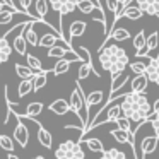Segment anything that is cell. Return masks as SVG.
<instances>
[{"label":"cell","instance_id":"obj_1","mask_svg":"<svg viewBox=\"0 0 159 159\" xmlns=\"http://www.w3.org/2000/svg\"><path fill=\"white\" fill-rule=\"evenodd\" d=\"M121 111L123 116L130 120V123H135L139 127L140 123L147 121V116L152 113V104L149 103L145 93H128L121 98Z\"/></svg>","mask_w":159,"mask_h":159},{"label":"cell","instance_id":"obj_2","mask_svg":"<svg viewBox=\"0 0 159 159\" xmlns=\"http://www.w3.org/2000/svg\"><path fill=\"white\" fill-rule=\"evenodd\" d=\"M98 53H99L98 58H99L101 69L108 70L111 74V77L123 74L125 69L128 67V63H130L127 52L118 45H103V46H99Z\"/></svg>","mask_w":159,"mask_h":159},{"label":"cell","instance_id":"obj_3","mask_svg":"<svg viewBox=\"0 0 159 159\" xmlns=\"http://www.w3.org/2000/svg\"><path fill=\"white\" fill-rule=\"evenodd\" d=\"M69 103H70V110H72L74 113L80 118V121L87 127V123H89V110H87L86 96H84L79 82H75V89H74L72 94H70Z\"/></svg>","mask_w":159,"mask_h":159},{"label":"cell","instance_id":"obj_4","mask_svg":"<svg viewBox=\"0 0 159 159\" xmlns=\"http://www.w3.org/2000/svg\"><path fill=\"white\" fill-rule=\"evenodd\" d=\"M57 159H84V151H82V142H74V140H65L58 145L55 151Z\"/></svg>","mask_w":159,"mask_h":159},{"label":"cell","instance_id":"obj_5","mask_svg":"<svg viewBox=\"0 0 159 159\" xmlns=\"http://www.w3.org/2000/svg\"><path fill=\"white\" fill-rule=\"evenodd\" d=\"M16 116H17V115H16ZM12 137H14V140L17 142L21 147H26L28 142H29V130H28V127L22 123L21 116H17V125H16V128H14V135H12Z\"/></svg>","mask_w":159,"mask_h":159},{"label":"cell","instance_id":"obj_6","mask_svg":"<svg viewBox=\"0 0 159 159\" xmlns=\"http://www.w3.org/2000/svg\"><path fill=\"white\" fill-rule=\"evenodd\" d=\"M159 144V137L157 135H145L144 139H140V151L142 156H149L157 149Z\"/></svg>","mask_w":159,"mask_h":159},{"label":"cell","instance_id":"obj_7","mask_svg":"<svg viewBox=\"0 0 159 159\" xmlns=\"http://www.w3.org/2000/svg\"><path fill=\"white\" fill-rule=\"evenodd\" d=\"M145 75L149 77L151 82H154L156 86H159V55L154 58H149L147 69H145Z\"/></svg>","mask_w":159,"mask_h":159},{"label":"cell","instance_id":"obj_8","mask_svg":"<svg viewBox=\"0 0 159 159\" xmlns=\"http://www.w3.org/2000/svg\"><path fill=\"white\" fill-rule=\"evenodd\" d=\"M147 16H159V0H134Z\"/></svg>","mask_w":159,"mask_h":159},{"label":"cell","instance_id":"obj_9","mask_svg":"<svg viewBox=\"0 0 159 159\" xmlns=\"http://www.w3.org/2000/svg\"><path fill=\"white\" fill-rule=\"evenodd\" d=\"M149 77L145 74H140V75H135L134 79L130 80V91L132 93H145L149 86Z\"/></svg>","mask_w":159,"mask_h":159},{"label":"cell","instance_id":"obj_10","mask_svg":"<svg viewBox=\"0 0 159 159\" xmlns=\"http://www.w3.org/2000/svg\"><path fill=\"white\" fill-rule=\"evenodd\" d=\"M110 134H111V137H113L118 144H130L132 145V151H134L135 137L132 134H128V132H125V130H120V128H113V130H110Z\"/></svg>","mask_w":159,"mask_h":159},{"label":"cell","instance_id":"obj_11","mask_svg":"<svg viewBox=\"0 0 159 159\" xmlns=\"http://www.w3.org/2000/svg\"><path fill=\"white\" fill-rule=\"evenodd\" d=\"M12 52H14V46L9 43V39L5 36H0V65L11 58Z\"/></svg>","mask_w":159,"mask_h":159},{"label":"cell","instance_id":"obj_12","mask_svg":"<svg viewBox=\"0 0 159 159\" xmlns=\"http://www.w3.org/2000/svg\"><path fill=\"white\" fill-rule=\"evenodd\" d=\"M63 38L60 33H46V34H43L41 38H39V43L38 46H41V48H52V46H55L57 43H58V39Z\"/></svg>","mask_w":159,"mask_h":159},{"label":"cell","instance_id":"obj_13","mask_svg":"<svg viewBox=\"0 0 159 159\" xmlns=\"http://www.w3.org/2000/svg\"><path fill=\"white\" fill-rule=\"evenodd\" d=\"M142 16H145V14L140 11V7H139L137 4H135V5H130V4H128L127 7L123 9V12H121V17L128 19V21H139ZM121 17H120V19H121Z\"/></svg>","mask_w":159,"mask_h":159},{"label":"cell","instance_id":"obj_14","mask_svg":"<svg viewBox=\"0 0 159 159\" xmlns=\"http://www.w3.org/2000/svg\"><path fill=\"white\" fill-rule=\"evenodd\" d=\"M48 108H50V111L55 113V115H67L69 111H72L70 110V103L65 99H55Z\"/></svg>","mask_w":159,"mask_h":159},{"label":"cell","instance_id":"obj_15","mask_svg":"<svg viewBox=\"0 0 159 159\" xmlns=\"http://www.w3.org/2000/svg\"><path fill=\"white\" fill-rule=\"evenodd\" d=\"M19 9L17 7H14L12 4H9L7 7L4 9V11L0 12V26H4V24H11L12 22V19H14V16L16 14H19Z\"/></svg>","mask_w":159,"mask_h":159},{"label":"cell","instance_id":"obj_16","mask_svg":"<svg viewBox=\"0 0 159 159\" xmlns=\"http://www.w3.org/2000/svg\"><path fill=\"white\" fill-rule=\"evenodd\" d=\"M34 22L36 21H31L28 24V28L22 31V34H24V38H26V41L29 43V45H33V46H38V43H39V36H38V33H36V29H34ZM43 22V21H41Z\"/></svg>","mask_w":159,"mask_h":159},{"label":"cell","instance_id":"obj_17","mask_svg":"<svg viewBox=\"0 0 159 159\" xmlns=\"http://www.w3.org/2000/svg\"><path fill=\"white\" fill-rule=\"evenodd\" d=\"M77 9H79L82 14L89 16V14H94L96 9H101V5H99V2H96V0H79Z\"/></svg>","mask_w":159,"mask_h":159},{"label":"cell","instance_id":"obj_18","mask_svg":"<svg viewBox=\"0 0 159 159\" xmlns=\"http://www.w3.org/2000/svg\"><path fill=\"white\" fill-rule=\"evenodd\" d=\"M91 74H94L96 77H101V74L93 67V63L82 62V63H80V67H79V72H77V79H79V80H84V79H87Z\"/></svg>","mask_w":159,"mask_h":159},{"label":"cell","instance_id":"obj_19","mask_svg":"<svg viewBox=\"0 0 159 159\" xmlns=\"http://www.w3.org/2000/svg\"><path fill=\"white\" fill-rule=\"evenodd\" d=\"M36 137H38V142L43 145V147L52 149V145H53V137H52V134H50L46 128L41 127V125H38V134H36Z\"/></svg>","mask_w":159,"mask_h":159},{"label":"cell","instance_id":"obj_20","mask_svg":"<svg viewBox=\"0 0 159 159\" xmlns=\"http://www.w3.org/2000/svg\"><path fill=\"white\" fill-rule=\"evenodd\" d=\"M103 101H104V93L103 91H91V93L86 96L87 110H91L93 106H101Z\"/></svg>","mask_w":159,"mask_h":159},{"label":"cell","instance_id":"obj_21","mask_svg":"<svg viewBox=\"0 0 159 159\" xmlns=\"http://www.w3.org/2000/svg\"><path fill=\"white\" fill-rule=\"evenodd\" d=\"M69 29H70V43H72L75 38H79V36H82L84 33H86L87 24L84 21H75V22H72V24H70Z\"/></svg>","mask_w":159,"mask_h":159},{"label":"cell","instance_id":"obj_22","mask_svg":"<svg viewBox=\"0 0 159 159\" xmlns=\"http://www.w3.org/2000/svg\"><path fill=\"white\" fill-rule=\"evenodd\" d=\"M128 38H130V33H128L127 28H116V26H115L113 31H111V34H110V38L106 39V43L110 41V39L121 43V41H125V39H128ZM101 46H103V45H101Z\"/></svg>","mask_w":159,"mask_h":159},{"label":"cell","instance_id":"obj_23","mask_svg":"<svg viewBox=\"0 0 159 159\" xmlns=\"http://www.w3.org/2000/svg\"><path fill=\"white\" fill-rule=\"evenodd\" d=\"M28 45L29 43L26 41V38H24L22 33H19V34L14 38V41H12V46H14V50L19 53V55H28Z\"/></svg>","mask_w":159,"mask_h":159},{"label":"cell","instance_id":"obj_24","mask_svg":"<svg viewBox=\"0 0 159 159\" xmlns=\"http://www.w3.org/2000/svg\"><path fill=\"white\" fill-rule=\"evenodd\" d=\"M41 111H43V103H39V101H33V103L28 104L24 115H21V116H24V118H36Z\"/></svg>","mask_w":159,"mask_h":159},{"label":"cell","instance_id":"obj_25","mask_svg":"<svg viewBox=\"0 0 159 159\" xmlns=\"http://www.w3.org/2000/svg\"><path fill=\"white\" fill-rule=\"evenodd\" d=\"M46 77H48V70H41V72H38L33 77V91L34 93L41 91L46 86Z\"/></svg>","mask_w":159,"mask_h":159},{"label":"cell","instance_id":"obj_26","mask_svg":"<svg viewBox=\"0 0 159 159\" xmlns=\"http://www.w3.org/2000/svg\"><path fill=\"white\" fill-rule=\"evenodd\" d=\"M130 80V77L127 75V74H120V75H115L111 77V93H118V91L121 89V87L125 86V84Z\"/></svg>","mask_w":159,"mask_h":159},{"label":"cell","instance_id":"obj_27","mask_svg":"<svg viewBox=\"0 0 159 159\" xmlns=\"http://www.w3.org/2000/svg\"><path fill=\"white\" fill-rule=\"evenodd\" d=\"M16 74L21 77V80H26V79H33L36 75V72L31 69L29 65H21V63H16Z\"/></svg>","mask_w":159,"mask_h":159},{"label":"cell","instance_id":"obj_28","mask_svg":"<svg viewBox=\"0 0 159 159\" xmlns=\"http://www.w3.org/2000/svg\"><path fill=\"white\" fill-rule=\"evenodd\" d=\"M79 0H62V9H60V19H63L65 16L72 14L77 9Z\"/></svg>","mask_w":159,"mask_h":159},{"label":"cell","instance_id":"obj_29","mask_svg":"<svg viewBox=\"0 0 159 159\" xmlns=\"http://www.w3.org/2000/svg\"><path fill=\"white\" fill-rule=\"evenodd\" d=\"M67 50H70L69 46H62V45L57 43L55 46L48 48V58H63V55H65Z\"/></svg>","mask_w":159,"mask_h":159},{"label":"cell","instance_id":"obj_30","mask_svg":"<svg viewBox=\"0 0 159 159\" xmlns=\"http://www.w3.org/2000/svg\"><path fill=\"white\" fill-rule=\"evenodd\" d=\"M70 63H72V62H69V60H65V58H58V62H57L55 67H53V74H55V75L67 74V72H69V69H70Z\"/></svg>","mask_w":159,"mask_h":159},{"label":"cell","instance_id":"obj_31","mask_svg":"<svg viewBox=\"0 0 159 159\" xmlns=\"http://www.w3.org/2000/svg\"><path fill=\"white\" fill-rule=\"evenodd\" d=\"M82 144H86L87 149L93 151V152H99V154H101V152H104V145H103V142H101L99 139H86Z\"/></svg>","mask_w":159,"mask_h":159},{"label":"cell","instance_id":"obj_32","mask_svg":"<svg viewBox=\"0 0 159 159\" xmlns=\"http://www.w3.org/2000/svg\"><path fill=\"white\" fill-rule=\"evenodd\" d=\"M99 159H127V156L123 154L121 151H118V149H106L104 152H101Z\"/></svg>","mask_w":159,"mask_h":159},{"label":"cell","instance_id":"obj_33","mask_svg":"<svg viewBox=\"0 0 159 159\" xmlns=\"http://www.w3.org/2000/svg\"><path fill=\"white\" fill-rule=\"evenodd\" d=\"M31 4H33V0H17V5L16 7L19 9V11L22 12V14H28V16H31V17H34V19H38V21H43V19H39V17H36L34 14H33L29 9H31ZM46 22V21H45Z\"/></svg>","mask_w":159,"mask_h":159},{"label":"cell","instance_id":"obj_34","mask_svg":"<svg viewBox=\"0 0 159 159\" xmlns=\"http://www.w3.org/2000/svg\"><path fill=\"white\" fill-rule=\"evenodd\" d=\"M29 93H33V79L21 80V84H19V87H17V94H19V98L28 96Z\"/></svg>","mask_w":159,"mask_h":159},{"label":"cell","instance_id":"obj_35","mask_svg":"<svg viewBox=\"0 0 159 159\" xmlns=\"http://www.w3.org/2000/svg\"><path fill=\"white\" fill-rule=\"evenodd\" d=\"M147 62H149V60H147ZM128 69H130L132 74H135V75H140V74H145L147 63H145V62H140V60H135V62H130V63H128Z\"/></svg>","mask_w":159,"mask_h":159},{"label":"cell","instance_id":"obj_36","mask_svg":"<svg viewBox=\"0 0 159 159\" xmlns=\"http://www.w3.org/2000/svg\"><path fill=\"white\" fill-rule=\"evenodd\" d=\"M26 60H28V65L31 67V69L34 70L36 74H38V72H41V70H43L41 60H39L36 55H33V53H28V55H26Z\"/></svg>","mask_w":159,"mask_h":159},{"label":"cell","instance_id":"obj_37","mask_svg":"<svg viewBox=\"0 0 159 159\" xmlns=\"http://www.w3.org/2000/svg\"><path fill=\"white\" fill-rule=\"evenodd\" d=\"M14 137H9V135H2L0 134V147L4 149V151H7V152H12L14 151Z\"/></svg>","mask_w":159,"mask_h":159},{"label":"cell","instance_id":"obj_38","mask_svg":"<svg viewBox=\"0 0 159 159\" xmlns=\"http://www.w3.org/2000/svg\"><path fill=\"white\" fill-rule=\"evenodd\" d=\"M48 9H50V4L48 0H36V14L45 21L46 14H48Z\"/></svg>","mask_w":159,"mask_h":159},{"label":"cell","instance_id":"obj_39","mask_svg":"<svg viewBox=\"0 0 159 159\" xmlns=\"http://www.w3.org/2000/svg\"><path fill=\"white\" fill-rule=\"evenodd\" d=\"M147 52L151 53V52H154L156 48L159 46V33L157 31H154V33H151V34L147 36Z\"/></svg>","mask_w":159,"mask_h":159},{"label":"cell","instance_id":"obj_40","mask_svg":"<svg viewBox=\"0 0 159 159\" xmlns=\"http://www.w3.org/2000/svg\"><path fill=\"white\" fill-rule=\"evenodd\" d=\"M72 50L80 57V60H82V62L93 63V60H91V53H89V50H87L86 46H72Z\"/></svg>","mask_w":159,"mask_h":159},{"label":"cell","instance_id":"obj_41","mask_svg":"<svg viewBox=\"0 0 159 159\" xmlns=\"http://www.w3.org/2000/svg\"><path fill=\"white\" fill-rule=\"evenodd\" d=\"M115 125H116L120 130H125V132H128V134L134 135V132H132V127H130V120H128V118H125L123 115H121V116L118 118L116 121H115Z\"/></svg>","mask_w":159,"mask_h":159},{"label":"cell","instance_id":"obj_42","mask_svg":"<svg viewBox=\"0 0 159 159\" xmlns=\"http://www.w3.org/2000/svg\"><path fill=\"white\" fill-rule=\"evenodd\" d=\"M50 4V9H52L53 12H57V14L60 16V9H62V0H48Z\"/></svg>","mask_w":159,"mask_h":159},{"label":"cell","instance_id":"obj_43","mask_svg":"<svg viewBox=\"0 0 159 159\" xmlns=\"http://www.w3.org/2000/svg\"><path fill=\"white\" fill-rule=\"evenodd\" d=\"M151 127H152V130H154V134L159 137V113H157V116L151 121Z\"/></svg>","mask_w":159,"mask_h":159},{"label":"cell","instance_id":"obj_44","mask_svg":"<svg viewBox=\"0 0 159 159\" xmlns=\"http://www.w3.org/2000/svg\"><path fill=\"white\" fill-rule=\"evenodd\" d=\"M152 111H156V113H159V98L154 101V104H152Z\"/></svg>","mask_w":159,"mask_h":159},{"label":"cell","instance_id":"obj_45","mask_svg":"<svg viewBox=\"0 0 159 159\" xmlns=\"http://www.w3.org/2000/svg\"><path fill=\"white\" fill-rule=\"evenodd\" d=\"M118 2H120V4H121V7H123V9L127 7L128 4H130V0H118Z\"/></svg>","mask_w":159,"mask_h":159},{"label":"cell","instance_id":"obj_46","mask_svg":"<svg viewBox=\"0 0 159 159\" xmlns=\"http://www.w3.org/2000/svg\"><path fill=\"white\" fill-rule=\"evenodd\" d=\"M7 159H19V157L14 154V152H7Z\"/></svg>","mask_w":159,"mask_h":159},{"label":"cell","instance_id":"obj_47","mask_svg":"<svg viewBox=\"0 0 159 159\" xmlns=\"http://www.w3.org/2000/svg\"><path fill=\"white\" fill-rule=\"evenodd\" d=\"M7 5H9V4H5L4 0H0V12L4 11V9H5V7H7Z\"/></svg>","mask_w":159,"mask_h":159},{"label":"cell","instance_id":"obj_48","mask_svg":"<svg viewBox=\"0 0 159 159\" xmlns=\"http://www.w3.org/2000/svg\"><path fill=\"white\" fill-rule=\"evenodd\" d=\"M33 159H46L45 156H36V157H33Z\"/></svg>","mask_w":159,"mask_h":159},{"label":"cell","instance_id":"obj_49","mask_svg":"<svg viewBox=\"0 0 159 159\" xmlns=\"http://www.w3.org/2000/svg\"><path fill=\"white\" fill-rule=\"evenodd\" d=\"M7 2H9V4H11V2H14V0H7Z\"/></svg>","mask_w":159,"mask_h":159},{"label":"cell","instance_id":"obj_50","mask_svg":"<svg viewBox=\"0 0 159 159\" xmlns=\"http://www.w3.org/2000/svg\"><path fill=\"white\" fill-rule=\"evenodd\" d=\"M4 2H5V4H9V2H7V0H4Z\"/></svg>","mask_w":159,"mask_h":159}]
</instances>
